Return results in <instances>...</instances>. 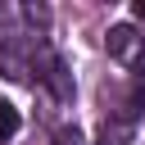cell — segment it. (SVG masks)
<instances>
[{
  "label": "cell",
  "instance_id": "cell-1",
  "mask_svg": "<svg viewBox=\"0 0 145 145\" xmlns=\"http://www.w3.org/2000/svg\"><path fill=\"white\" fill-rule=\"evenodd\" d=\"M36 77L54 91V100H72V77H68V68H63V59L59 54H50V50H36Z\"/></svg>",
  "mask_w": 145,
  "mask_h": 145
},
{
  "label": "cell",
  "instance_id": "cell-2",
  "mask_svg": "<svg viewBox=\"0 0 145 145\" xmlns=\"http://www.w3.org/2000/svg\"><path fill=\"white\" fill-rule=\"evenodd\" d=\"M104 45H109V54H113V59L131 63V59L140 54V32H136L131 23H113V27H109V36H104Z\"/></svg>",
  "mask_w": 145,
  "mask_h": 145
},
{
  "label": "cell",
  "instance_id": "cell-3",
  "mask_svg": "<svg viewBox=\"0 0 145 145\" xmlns=\"http://www.w3.org/2000/svg\"><path fill=\"white\" fill-rule=\"evenodd\" d=\"M32 50H36L32 41H14V36H5V41H0V68H5L9 77H18V82H23V77L32 72V63H27V54H32Z\"/></svg>",
  "mask_w": 145,
  "mask_h": 145
},
{
  "label": "cell",
  "instance_id": "cell-4",
  "mask_svg": "<svg viewBox=\"0 0 145 145\" xmlns=\"http://www.w3.org/2000/svg\"><path fill=\"white\" fill-rule=\"evenodd\" d=\"M100 145H131V127H127L122 118L104 122V127H100Z\"/></svg>",
  "mask_w": 145,
  "mask_h": 145
},
{
  "label": "cell",
  "instance_id": "cell-5",
  "mask_svg": "<svg viewBox=\"0 0 145 145\" xmlns=\"http://www.w3.org/2000/svg\"><path fill=\"white\" fill-rule=\"evenodd\" d=\"M14 131H18V109L9 100H0V140H9Z\"/></svg>",
  "mask_w": 145,
  "mask_h": 145
},
{
  "label": "cell",
  "instance_id": "cell-6",
  "mask_svg": "<svg viewBox=\"0 0 145 145\" xmlns=\"http://www.w3.org/2000/svg\"><path fill=\"white\" fill-rule=\"evenodd\" d=\"M23 18H27L32 27H50V9H45V5H36V0H32V5H23Z\"/></svg>",
  "mask_w": 145,
  "mask_h": 145
},
{
  "label": "cell",
  "instance_id": "cell-7",
  "mask_svg": "<svg viewBox=\"0 0 145 145\" xmlns=\"http://www.w3.org/2000/svg\"><path fill=\"white\" fill-rule=\"evenodd\" d=\"M50 145H86V140H82V131H77V127H59V131L50 136Z\"/></svg>",
  "mask_w": 145,
  "mask_h": 145
},
{
  "label": "cell",
  "instance_id": "cell-8",
  "mask_svg": "<svg viewBox=\"0 0 145 145\" xmlns=\"http://www.w3.org/2000/svg\"><path fill=\"white\" fill-rule=\"evenodd\" d=\"M131 82H136V86L145 91V50H140V54L131 59Z\"/></svg>",
  "mask_w": 145,
  "mask_h": 145
},
{
  "label": "cell",
  "instance_id": "cell-9",
  "mask_svg": "<svg viewBox=\"0 0 145 145\" xmlns=\"http://www.w3.org/2000/svg\"><path fill=\"white\" fill-rule=\"evenodd\" d=\"M131 14H136V18L145 23V0H136V5H131Z\"/></svg>",
  "mask_w": 145,
  "mask_h": 145
}]
</instances>
